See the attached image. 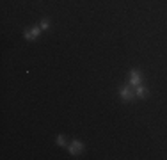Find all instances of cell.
<instances>
[{
	"instance_id": "6da1fadb",
	"label": "cell",
	"mask_w": 167,
	"mask_h": 160,
	"mask_svg": "<svg viewBox=\"0 0 167 160\" xmlns=\"http://www.w3.org/2000/svg\"><path fill=\"white\" fill-rule=\"evenodd\" d=\"M119 94H121L123 101H131L135 98V91H133L131 87H121V89H119Z\"/></svg>"
},
{
	"instance_id": "7a4b0ae2",
	"label": "cell",
	"mask_w": 167,
	"mask_h": 160,
	"mask_svg": "<svg viewBox=\"0 0 167 160\" xmlns=\"http://www.w3.org/2000/svg\"><path fill=\"white\" fill-rule=\"evenodd\" d=\"M82 149H84V144H82L80 140H73V142L70 144V148H68L70 155H78V153H80Z\"/></svg>"
},
{
	"instance_id": "3957f363",
	"label": "cell",
	"mask_w": 167,
	"mask_h": 160,
	"mask_svg": "<svg viewBox=\"0 0 167 160\" xmlns=\"http://www.w3.org/2000/svg\"><path fill=\"white\" fill-rule=\"evenodd\" d=\"M141 82H142V77H141L139 69H131V73H130V84L137 87V85H141Z\"/></svg>"
},
{
	"instance_id": "277c9868",
	"label": "cell",
	"mask_w": 167,
	"mask_h": 160,
	"mask_svg": "<svg viewBox=\"0 0 167 160\" xmlns=\"http://www.w3.org/2000/svg\"><path fill=\"white\" fill-rule=\"evenodd\" d=\"M41 30H43L41 27H32L30 30H27V32H25V39H36L37 36L41 34Z\"/></svg>"
},
{
	"instance_id": "5b68a950",
	"label": "cell",
	"mask_w": 167,
	"mask_h": 160,
	"mask_svg": "<svg viewBox=\"0 0 167 160\" xmlns=\"http://www.w3.org/2000/svg\"><path fill=\"white\" fill-rule=\"evenodd\" d=\"M135 96H139L141 100H144V98L148 96V89H146L144 85H137V89H135Z\"/></svg>"
},
{
	"instance_id": "8992f818",
	"label": "cell",
	"mask_w": 167,
	"mask_h": 160,
	"mask_svg": "<svg viewBox=\"0 0 167 160\" xmlns=\"http://www.w3.org/2000/svg\"><path fill=\"white\" fill-rule=\"evenodd\" d=\"M57 144L62 146V148H68V142H66V137H64V135H59V137H57Z\"/></svg>"
},
{
	"instance_id": "52a82bcc",
	"label": "cell",
	"mask_w": 167,
	"mask_h": 160,
	"mask_svg": "<svg viewBox=\"0 0 167 160\" xmlns=\"http://www.w3.org/2000/svg\"><path fill=\"white\" fill-rule=\"evenodd\" d=\"M48 27H50V21H48V20H43V21H41V29H43V30H46Z\"/></svg>"
}]
</instances>
